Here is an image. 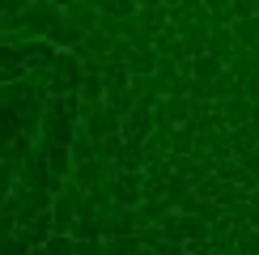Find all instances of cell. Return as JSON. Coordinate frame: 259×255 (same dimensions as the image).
I'll list each match as a JSON object with an SVG mask.
<instances>
[{
    "mask_svg": "<svg viewBox=\"0 0 259 255\" xmlns=\"http://www.w3.org/2000/svg\"><path fill=\"white\" fill-rule=\"evenodd\" d=\"M64 9L60 5H51V0H34V5L21 13V21H26V30H30V38H47L51 34V26L60 21Z\"/></svg>",
    "mask_w": 259,
    "mask_h": 255,
    "instance_id": "8",
    "label": "cell"
},
{
    "mask_svg": "<svg viewBox=\"0 0 259 255\" xmlns=\"http://www.w3.org/2000/svg\"><path fill=\"white\" fill-rule=\"evenodd\" d=\"M17 234L30 242V247H47V242H51V234H56V221H51V212H42V217L26 221V226H17Z\"/></svg>",
    "mask_w": 259,
    "mask_h": 255,
    "instance_id": "14",
    "label": "cell"
},
{
    "mask_svg": "<svg viewBox=\"0 0 259 255\" xmlns=\"http://www.w3.org/2000/svg\"><path fill=\"white\" fill-rule=\"evenodd\" d=\"M102 81H106V90H123V85H132V68L127 64H106V72H102Z\"/></svg>",
    "mask_w": 259,
    "mask_h": 255,
    "instance_id": "28",
    "label": "cell"
},
{
    "mask_svg": "<svg viewBox=\"0 0 259 255\" xmlns=\"http://www.w3.org/2000/svg\"><path fill=\"white\" fill-rule=\"evenodd\" d=\"M119 162H106V157H90V162H72V175L68 183L81 187V191H94V187H111L119 179Z\"/></svg>",
    "mask_w": 259,
    "mask_h": 255,
    "instance_id": "3",
    "label": "cell"
},
{
    "mask_svg": "<svg viewBox=\"0 0 259 255\" xmlns=\"http://www.w3.org/2000/svg\"><path fill=\"white\" fill-rule=\"evenodd\" d=\"M153 47H157V56H161V60H175V64H191V56H187V42H183V34H175V30L157 34V38H153Z\"/></svg>",
    "mask_w": 259,
    "mask_h": 255,
    "instance_id": "16",
    "label": "cell"
},
{
    "mask_svg": "<svg viewBox=\"0 0 259 255\" xmlns=\"http://www.w3.org/2000/svg\"><path fill=\"white\" fill-rule=\"evenodd\" d=\"M187 255H221V251L212 247L208 238H200V242H191V247H187Z\"/></svg>",
    "mask_w": 259,
    "mask_h": 255,
    "instance_id": "36",
    "label": "cell"
},
{
    "mask_svg": "<svg viewBox=\"0 0 259 255\" xmlns=\"http://www.w3.org/2000/svg\"><path fill=\"white\" fill-rule=\"evenodd\" d=\"M81 212H85V191L81 187H64L56 191V204H51V221H56V234H72L77 230V221H81Z\"/></svg>",
    "mask_w": 259,
    "mask_h": 255,
    "instance_id": "4",
    "label": "cell"
},
{
    "mask_svg": "<svg viewBox=\"0 0 259 255\" xmlns=\"http://www.w3.org/2000/svg\"><path fill=\"white\" fill-rule=\"evenodd\" d=\"M123 153H127L123 132H119V136H106V141H98V157H106V162H123Z\"/></svg>",
    "mask_w": 259,
    "mask_h": 255,
    "instance_id": "29",
    "label": "cell"
},
{
    "mask_svg": "<svg viewBox=\"0 0 259 255\" xmlns=\"http://www.w3.org/2000/svg\"><path fill=\"white\" fill-rule=\"evenodd\" d=\"M225 68H230L242 85H246V81H255V77H259V51H238V56L225 64Z\"/></svg>",
    "mask_w": 259,
    "mask_h": 255,
    "instance_id": "22",
    "label": "cell"
},
{
    "mask_svg": "<svg viewBox=\"0 0 259 255\" xmlns=\"http://www.w3.org/2000/svg\"><path fill=\"white\" fill-rule=\"evenodd\" d=\"M42 251L47 255H77V238H72V234H51V242Z\"/></svg>",
    "mask_w": 259,
    "mask_h": 255,
    "instance_id": "32",
    "label": "cell"
},
{
    "mask_svg": "<svg viewBox=\"0 0 259 255\" xmlns=\"http://www.w3.org/2000/svg\"><path fill=\"white\" fill-rule=\"evenodd\" d=\"M81 132H90L94 141H106V136L123 132V119L106 111V102H81Z\"/></svg>",
    "mask_w": 259,
    "mask_h": 255,
    "instance_id": "5",
    "label": "cell"
},
{
    "mask_svg": "<svg viewBox=\"0 0 259 255\" xmlns=\"http://www.w3.org/2000/svg\"><path fill=\"white\" fill-rule=\"evenodd\" d=\"M0 242H5V238H0Z\"/></svg>",
    "mask_w": 259,
    "mask_h": 255,
    "instance_id": "41",
    "label": "cell"
},
{
    "mask_svg": "<svg viewBox=\"0 0 259 255\" xmlns=\"http://www.w3.org/2000/svg\"><path fill=\"white\" fill-rule=\"evenodd\" d=\"M246 98H251V102L259 106V77H255V81H246Z\"/></svg>",
    "mask_w": 259,
    "mask_h": 255,
    "instance_id": "37",
    "label": "cell"
},
{
    "mask_svg": "<svg viewBox=\"0 0 259 255\" xmlns=\"http://www.w3.org/2000/svg\"><path fill=\"white\" fill-rule=\"evenodd\" d=\"M221 72H225V64L212 60V56H196L191 60V81H200V85H212Z\"/></svg>",
    "mask_w": 259,
    "mask_h": 255,
    "instance_id": "23",
    "label": "cell"
},
{
    "mask_svg": "<svg viewBox=\"0 0 259 255\" xmlns=\"http://www.w3.org/2000/svg\"><path fill=\"white\" fill-rule=\"evenodd\" d=\"M90 157H98V141H94L90 132H81L77 141H72V162H90Z\"/></svg>",
    "mask_w": 259,
    "mask_h": 255,
    "instance_id": "30",
    "label": "cell"
},
{
    "mask_svg": "<svg viewBox=\"0 0 259 255\" xmlns=\"http://www.w3.org/2000/svg\"><path fill=\"white\" fill-rule=\"evenodd\" d=\"M153 119L161 132H175V128H187L191 123V98H161Z\"/></svg>",
    "mask_w": 259,
    "mask_h": 255,
    "instance_id": "9",
    "label": "cell"
},
{
    "mask_svg": "<svg viewBox=\"0 0 259 255\" xmlns=\"http://www.w3.org/2000/svg\"><path fill=\"white\" fill-rule=\"evenodd\" d=\"M132 90H136V106H149V111H157V102L166 98V85L153 77H132Z\"/></svg>",
    "mask_w": 259,
    "mask_h": 255,
    "instance_id": "13",
    "label": "cell"
},
{
    "mask_svg": "<svg viewBox=\"0 0 259 255\" xmlns=\"http://www.w3.org/2000/svg\"><path fill=\"white\" fill-rule=\"evenodd\" d=\"M230 17H234V21L259 17V0H230Z\"/></svg>",
    "mask_w": 259,
    "mask_h": 255,
    "instance_id": "33",
    "label": "cell"
},
{
    "mask_svg": "<svg viewBox=\"0 0 259 255\" xmlns=\"http://www.w3.org/2000/svg\"><path fill=\"white\" fill-rule=\"evenodd\" d=\"M251 149H259V123H242L230 132V153L234 157H246Z\"/></svg>",
    "mask_w": 259,
    "mask_h": 255,
    "instance_id": "19",
    "label": "cell"
},
{
    "mask_svg": "<svg viewBox=\"0 0 259 255\" xmlns=\"http://www.w3.org/2000/svg\"><path fill=\"white\" fill-rule=\"evenodd\" d=\"M21 136V119H17V106H0V157L13 149V141Z\"/></svg>",
    "mask_w": 259,
    "mask_h": 255,
    "instance_id": "18",
    "label": "cell"
},
{
    "mask_svg": "<svg viewBox=\"0 0 259 255\" xmlns=\"http://www.w3.org/2000/svg\"><path fill=\"white\" fill-rule=\"evenodd\" d=\"M42 136L72 149V141L81 136V98H77V94H72V98H51V102H47V115H42Z\"/></svg>",
    "mask_w": 259,
    "mask_h": 255,
    "instance_id": "1",
    "label": "cell"
},
{
    "mask_svg": "<svg viewBox=\"0 0 259 255\" xmlns=\"http://www.w3.org/2000/svg\"><path fill=\"white\" fill-rule=\"evenodd\" d=\"M196 153V128H175L170 132V157H191Z\"/></svg>",
    "mask_w": 259,
    "mask_h": 255,
    "instance_id": "25",
    "label": "cell"
},
{
    "mask_svg": "<svg viewBox=\"0 0 259 255\" xmlns=\"http://www.w3.org/2000/svg\"><path fill=\"white\" fill-rule=\"evenodd\" d=\"M102 13H106V17H119V21H132L140 9H136V0H106Z\"/></svg>",
    "mask_w": 259,
    "mask_h": 255,
    "instance_id": "31",
    "label": "cell"
},
{
    "mask_svg": "<svg viewBox=\"0 0 259 255\" xmlns=\"http://www.w3.org/2000/svg\"><path fill=\"white\" fill-rule=\"evenodd\" d=\"M251 191H255V187H246V183H225V179H221L212 200H217L221 208H238V204H246V200H251Z\"/></svg>",
    "mask_w": 259,
    "mask_h": 255,
    "instance_id": "21",
    "label": "cell"
},
{
    "mask_svg": "<svg viewBox=\"0 0 259 255\" xmlns=\"http://www.w3.org/2000/svg\"><path fill=\"white\" fill-rule=\"evenodd\" d=\"M34 153L42 157V162H47V170L60 179V183H68V175H72V149H68V145H60V141H47V136H38Z\"/></svg>",
    "mask_w": 259,
    "mask_h": 255,
    "instance_id": "6",
    "label": "cell"
},
{
    "mask_svg": "<svg viewBox=\"0 0 259 255\" xmlns=\"http://www.w3.org/2000/svg\"><path fill=\"white\" fill-rule=\"evenodd\" d=\"M157 64H161L157 47H132V56H127V68H132V77H153Z\"/></svg>",
    "mask_w": 259,
    "mask_h": 255,
    "instance_id": "17",
    "label": "cell"
},
{
    "mask_svg": "<svg viewBox=\"0 0 259 255\" xmlns=\"http://www.w3.org/2000/svg\"><path fill=\"white\" fill-rule=\"evenodd\" d=\"M0 255H30V242L21 238V234H9V238L0 242Z\"/></svg>",
    "mask_w": 259,
    "mask_h": 255,
    "instance_id": "34",
    "label": "cell"
},
{
    "mask_svg": "<svg viewBox=\"0 0 259 255\" xmlns=\"http://www.w3.org/2000/svg\"><path fill=\"white\" fill-rule=\"evenodd\" d=\"M234 42H238V51H259V17L251 21H234Z\"/></svg>",
    "mask_w": 259,
    "mask_h": 255,
    "instance_id": "24",
    "label": "cell"
},
{
    "mask_svg": "<svg viewBox=\"0 0 259 255\" xmlns=\"http://www.w3.org/2000/svg\"><path fill=\"white\" fill-rule=\"evenodd\" d=\"M153 132H157V119H153L149 106H136V111L123 119V141H127V145H145Z\"/></svg>",
    "mask_w": 259,
    "mask_h": 255,
    "instance_id": "10",
    "label": "cell"
},
{
    "mask_svg": "<svg viewBox=\"0 0 259 255\" xmlns=\"http://www.w3.org/2000/svg\"><path fill=\"white\" fill-rule=\"evenodd\" d=\"M136 26H140V34H145V38H157V34H166V30H170V9H166V5L140 9V13H136Z\"/></svg>",
    "mask_w": 259,
    "mask_h": 255,
    "instance_id": "11",
    "label": "cell"
},
{
    "mask_svg": "<svg viewBox=\"0 0 259 255\" xmlns=\"http://www.w3.org/2000/svg\"><path fill=\"white\" fill-rule=\"evenodd\" d=\"M77 98H81V102H102V98H106V81H102V72H85Z\"/></svg>",
    "mask_w": 259,
    "mask_h": 255,
    "instance_id": "26",
    "label": "cell"
},
{
    "mask_svg": "<svg viewBox=\"0 0 259 255\" xmlns=\"http://www.w3.org/2000/svg\"><path fill=\"white\" fill-rule=\"evenodd\" d=\"M30 255H47V251H42V247H30Z\"/></svg>",
    "mask_w": 259,
    "mask_h": 255,
    "instance_id": "39",
    "label": "cell"
},
{
    "mask_svg": "<svg viewBox=\"0 0 259 255\" xmlns=\"http://www.w3.org/2000/svg\"><path fill=\"white\" fill-rule=\"evenodd\" d=\"M145 255H161V251H145Z\"/></svg>",
    "mask_w": 259,
    "mask_h": 255,
    "instance_id": "40",
    "label": "cell"
},
{
    "mask_svg": "<svg viewBox=\"0 0 259 255\" xmlns=\"http://www.w3.org/2000/svg\"><path fill=\"white\" fill-rule=\"evenodd\" d=\"M106 111H111V115H119V119H127V115H132L136 111V90H132V85H123V90H106Z\"/></svg>",
    "mask_w": 259,
    "mask_h": 255,
    "instance_id": "20",
    "label": "cell"
},
{
    "mask_svg": "<svg viewBox=\"0 0 259 255\" xmlns=\"http://www.w3.org/2000/svg\"><path fill=\"white\" fill-rule=\"evenodd\" d=\"M111 196L119 208H136L145 200V170H119V179L111 183Z\"/></svg>",
    "mask_w": 259,
    "mask_h": 255,
    "instance_id": "7",
    "label": "cell"
},
{
    "mask_svg": "<svg viewBox=\"0 0 259 255\" xmlns=\"http://www.w3.org/2000/svg\"><path fill=\"white\" fill-rule=\"evenodd\" d=\"M170 212H175L170 200H140V204L132 208V221H136V230H140V226H161Z\"/></svg>",
    "mask_w": 259,
    "mask_h": 255,
    "instance_id": "12",
    "label": "cell"
},
{
    "mask_svg": "<svg viewBox=\"0 0 259 255\" xmlns=\"http://www.w3.org/2000/svg\"><path fill=\"white\" fill-rule=\"evenodd\" d=\"M72 5H90V9H98V13H102V5H106V0H72Z\"/></svg>",
    "mask_w": 259,
    "mask_h": 255,
    "instance_id": "38",
    "label": "cell"
},
{
    "mask_svg": "<svg viewBox=\"0 0 259 255\" xmlns=\"http://www.w3.org/2000/svg\"><path fill=\"white\" fill-rule=\"evenodd\" d=\"M208 56L221 60V64H230L234 56H238V42H234V30H230V26H217V30L208 34Z\"/></svg>",
    "mask_w": 259,
    "mask_h": 255,
    "instance_id": "15",
    "label": "cell"
},
{
    "mask_svg": "<svg viewBox=\"0 0 259 255\" xmlns=\"http://www.w3.org/2000/svg\"><path fill=\"white\" fill-rule=\"evenodd\" d=\"M77 255H111L106 238H77Z\"/></svg>",
    "mask_w": 259,
    "mask_h": 255,
    "instance_id": "35",
    "label": "cell"
},
{
    "mask_svg": "<svg viewBox=\"0 0 259 255\" xmlns=\"http://www.w3.org/2000/svg\"><path fill=\"white\" fill-rule=\"evenodd\" d=\"M47 94L51 98H72V94L81 90V77H85V64L77 60V51H60L56 64H51L47 72Z\"/></svg>",
    "mask_w": 259,
    "mask_h": 255,
    "instance_id": "2",
    "label": "cell"
},
{
    "mask_svg": "<svg viewBox=\"0 0 259 255\" xmlns=\"http://www.w3.org/2000/svg\"><path fill=\"white\" fill-rule=\"evenodd\" d=\"M106 251L111 255H145V247H140L136 234H119V238H106Z\"/></svg>",
    "mask_w": 259,
    "mask_h": 255,
    "instance_id": "27",
    "label": "cell"
}]
</instances>
